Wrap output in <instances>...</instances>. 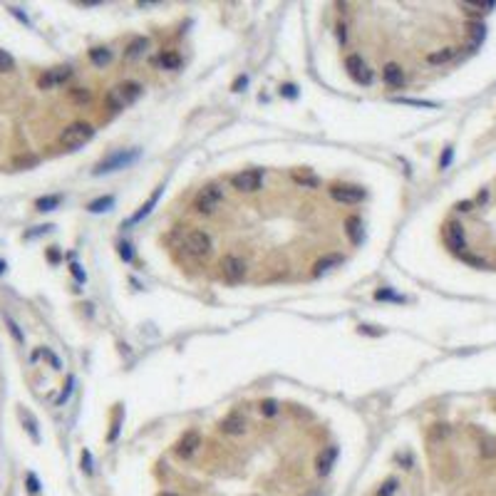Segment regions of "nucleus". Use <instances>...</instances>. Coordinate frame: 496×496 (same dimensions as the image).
I'll use <instances>...</instances> for the list:
<instances>
[{
	"instance_id": "c9c22d12",
	"label": "nucleus",
	"mask_w": 496,
	"mask_h": 496,
	"mask_svg": "<svg viewBox=\"0 0 496 496\" xmlns=\"http://www.w3.org/2000/svg\"><path fill=\"white\" fill-rule=\"evenodd\" d=\"M404 104H415V107H437L434 102H419V99H400Z\"/></svg>"
},
{
	"instance_id": "473e14b6",
	"label": "nucleus",
	"mask_w": 496,
	"mask_h": 496,
	"mask_svg": "<svg viewBox=\"0 0 496 496\" xmlns=\"http://www.w3.org/2000/svg\"><path fill=\"white\" fill-rule=\"evenodd\" d=\"M295 181H298V184H305V186H318V179H315V176H300V174H295Z\"/></svg>"
},
{
	"instance_id": "6ab92c4d",
	"label": "nucleus",
	"mask_w": 496,
	"mask_h": 496,
	"mask_svg": "<svg viewBox=\"0 0 496 496\" xmlns=\"http://www.w3.org/2000/svg\"><path fill=\"white\" fill-rule=\"evenodd\" d=\"M90 60L97 64V67H104V64L112 60V52L107 48H92L90 50Z\"/></svg>"
},
{
	"instance_id": "58836bf2",
	"label": "nucleus",
	"mask_w": 496,
	"mask_h": 496,
	"mask_svg": "<svg viewBox=\"0 0 496 496\" xmlns=\"http://www.w3.org/2000/svg\"><path fill=\"white\" fill-rule=\"evenodd\" d=\"M281 92H283L286 97H295V87H293V84H286V87H283Z\"/></svg>"
},
{
	"instance_id": "4be33fe9",
	"label": "nucleus",
	"mask_w": 496,
	"mask_h": 496,
	"mask_svg": "<svg viewBox=\"0 0 496 496\" xmlns=\"http://www.w3.org/2000/svg\"><path fill=\"white\" fill-rule=\"evenodd\" d=\"M454 57V48H444V50H439V52H432L427 60L432 64H439V62H449Z\"/></svg>"
},
{
	"instance_id": "ddd939ff",
	"label": "nucleus",
	"mask_w": 496,
	"mask_h": 496,
	"mask_svg": "<svg viewBox=\"0 0 496 496\" xmlns=\"http://www.w3.org/2000/svg\"><path fill=\"white\" fill-rule=\"evenodd\" d=\"M219 429L228 437H236V434H243L246 432V419L241 415H228L226 419H221V424H219Z\"/></svg>"
},
{
	"instance_id": "412c9836",
	"label": "nucleus",
	"mask_w": 496,
	"mask_h": 496,
	"mask_svg": "<svg viewBox=\"0 0 496 496\" xmlns=\"http://www.w3.org/2000/svg\"><path fill=\"white\" fill-rule=\"evenodd\" d=\"M159 64L164 67V70H176L179 64H181V57L176 55V52H164L159 57Z\"/></svg>"
},
{
	"instance_id": "c03bdc74",
	"label": "nucleus",
	"mask_w": 496,
	"mask_h": 496,
	"mask_svg": "<svg viewBox=\"0 0 496 496\" xmlns=\"http://www.w3.org/2000/svg\"><path fill=\"white\" fill-rule=\"evenodd\" d=\"M161 496H179V494H171V491H164V494H161Z\"/></svg>"
},
{
	"instance_id": "dca6fc26",
	"label": "nucleus",
	"mask_w": 496,
	"mask_h": 496,
	"mask_svg": "<svg viewBox=\"0 0 496 496\" xmlns=\"http://www.w3.org/2000/svg\"><path fill=\"white\" fill-rule=\"evenodd\" d=\"M345 231H348V236H350V241L355 243V246L362 241V221H360L357 216H350V219L345 221Z\"/></svg>"
},
{
	"instance_id": "c756f323",
	"label": "nucleus",
	"mask_w": 496,
	"mask_h": 496,
	"mask_svg": "<svg viewBox=\"0 0 496 496\" xmlns=\"http://www.w3.org/2000/svg\"><path fill=\"white\" fill-rule=\"evenodd\" d=\"M496 3H462V8H466V10H489Z\"/></svg>"
},
{
	"instance_id": "f8f14e48",
	"label": "nucleus",
	"mask_w": 496,
	"mask_h": 496,
	"mask_svg": "<svg viewBox=\"0 0 496 496\" xmlns=\"http://www.w3.org/2000/svg\"><path fill=\"white\" fill-rule=\"evenodd\" d=\"M70 75H72L70 67H52V70H48V72L37 80V84H40L42 90H50V87H55V84H62Z\"/></svg>"
},
{
	"instance_id": "7c9ffc66",
	"label": "nucleus",
	"mask_w": 496,
	"mask_h": 496,
	"mask_svg": "<svg viewBox=\"0 0 496 496\" xmlns=\"http://www.w3.org/2000/svg\"><path fill=\"white\" fill-rule=\"evenodd\" d=\"M20 415H23V419H25V424H28V432H30V434H32V439L37 442L40 437H37V429H35V419H32V417L28 415V412H20Z\"/></svg>"
},
{
	"instance_id": "9b49d317",
	"label": "nucleus",
	"mask_w": 496,
	"mask_h": 496,
	"mask_svg": "<svg viewBox=\"0 0 496 496\" xmlns=\"http://www.w3.org/2000/svg\"><path fill=\"white\" fill-rule=\"evenodd\" d=\"M201 447V437L199 432H186L179 442H176V454L181 457V459H191L193 451Z\"/></svg>"
},
{
	"instance_id": "5701e85b",
	"label": "nucleus",
	"mask_w": 496,
	"mask_h": 496,
	"mask_svg": "<svg viewBox=\"0 0 496 496\" xmlns=\"http://www.w3.org/2000/svg\"><path fill=\"white\" fill-rule=\"evenodd\" d=\"M60 196H42V199H37V204L35 206L40 208V211H52V208H57L60 206Z\"/></svg>"
},
{
	"instance_id": "4c0bfd02",
	"label": "nucleus",
	"mask_w": 496,
	"mask_h": 496,
	"mask_svg": "<svg viewBox=\"0 0 496 496\" xmlns=\"http://www.w3.org/2000/svg\"><path fill=\"white\" fill-rule=\"evenodd\" d=\"M28 489H30L32 494L40 489V486H37V479H35V474H30V477H28Z\"/></svg>"
},
{
	"instance_id": "e433bc0d",
	"label": "nucleus",
	"mask_w": 496,
	"mask_h": 496,
	"mask_svg": "<svg viewBox=\"0 0 496 496\" xmlns=\"http://www.w3.org/2000/svg\"><path fill=\"white\" fill-rule=\"evenodd\" d=\"M5 320H8V325H10V333L15 335V340H20V342H23V333L17 330V325H15V322H13V320H10V318H5Z\"/></svg>"
},
{
	"instance_id": "1a4fd4ad",
	"label": "nucleus",
	"mask_w": 496,
	"mask_h": 496,
	"mask_svg": "<svg viewBox=\"0 0 496 496\" xmlns=\"http://www.w3.org/2000/svg\"><path fill=\"white\" fill-rule=\"evenodd\" d=\"M345 70H348V75H350L357 84H370V82H372V72L368 70V64L362 62L360 55H350V57L345 60Z\"/></svg>"
},
{
	"instance_id": "f03ea898",
	"label": "nucleus",
	"mask_w": 496,
	"mask_h": 496,
	"mask_svg": "<svg viewBox=\"0 0 496 496\" xmlns=\"http://www.w3.org/2000/svg\"><path fill=\"white\" fill-rule=\"evenodd\" d=\"M95 137V129L92 124H87V122H72L70 127L62 129V134H60V144L64 149H80L82 144H87L90 139Z\"/></svg>"
},
{
	"instance_id": "f257e3e1",
	"label": "nucleus",
	"mask_w": 496,
	"mask_h": 496,
	"mask_svg": "<svg viewBox=\"0 0 496 496\" xmlns=\"http://www.w3.org/2000/svg\"><path fill=\"white\" fill-rule=\"evenodd\" d=\"M142 84L139 82H122V84H114L112 90L107 92V107L112 112H122L127 110L129 104H134L139 95H142Z\"/></svg>"
},
{
	"instance_id": "20e7f679",
	"label": "nucleus",
	"mask_w": 496,
	"mask_h": 496,
	"mask_svg": "<svg viewBox=\"0 0 496 496\" xmlns=\"http://www.w3.org/2000/svg\"><path fill=\"white\" fill-rule=\"evenodd\" d=\"M261 181H263V171L261 169H246L239 174L231 176V186L239 189V191H258L261 189Z\"/></svg>"
},
{
	"instance_id": "aec40b11",
	"label": "nucleus",
	"mask_w": 496,
	"mask_h": 496,
	"mask_svg": "<svg viewBox=\"0 0 496 496\" xmlns=\"http://www.w3.org/2000/svg\"><path fill=\"white\" fill-rule=\"evenodd\" d=\"M114 206V196H102V199H97L90 204V211L92 213H102V211H110Z\"/></svg>"
},
{
	"instance_id": "2eb2a0df",
	"label": "nucleus",
	"mask_w": 496,
	"mask_h": 496,
	"mask_svg": "<svg viewBox=\"0 0 496 496\" xmlns=\"http://www.w3.org/2000/svg\"><path fill=\"white\" fill-rule=\"evenodd\" d=\"M335 457H337V447H328V449H325L320 457H318V462H315L318 474H328V471H330V466H333V462H335Z\"/></svg>"
},
{
	"instance_id": "cd10ccee",
	"label": "nucleus",
	"mask_w": 496,
	"mask_h": 496,
	"mask_svg": "<svg viewBox=\"0 0 496 496\" xmlns=\"http://www.w3.org/2000/svg\"><path fill=\"white\" fill-rule=\"evenodd\" d=\"M13 67H15V60L5 50H0V72H10Z\"/></svg>"
},
{
	"instance_id": "393cba45",
	"label": "nucleus",
	"mask_w": 496,
	"mask_h": 496,
	"mask_svg": "<svg viewBox=\"0 0 496 496\" xmlns=\"http://www.w3.org/2000/svg\"><path fill=\"white\" fill-rule=\"evenodd\" d=\"M469 32H471V48H477L484 40V25L481 23H469Z\"/></svg>"
},
{
	"instance_id": "72a5a7b5",
	"label": "nucleus",
	"mask_w": 496,
	"mask_h": 496,
	"mask_svg": "<svg viewBox=\"0 0 496 496\" xmlns=\"http://www.w3.org/2000/svg\"><path fill=\"white\" fill-rule=\"evenodd\" d=\"M82 469H84L87 474L92 471V457H90V451H87V449L82 451Z\"/></svg>"
},
{
	"instance_id": "9d476101",
	"label": "nucleus",
	"mask_w": 496,
	"mask_h": 496,
	"mask_svg": "<svg viewBox=\"0 0 496 496\" xmlns=\"http://www.w3.org/2000/svg\"><path fill=\"white\" fill-rule=\"evenodd\" d=\"M137 157H139V152H137V149H132V152H127V154H124V152H117V154H112L110 159H104L99 166H97L95 174H102V171H114V169H119V166H127L129 161H134Z\"/></svg>"
},
{
	"instance_id": "39448f33",
	"label": "nucleus",
	"mask_w": 496,
	"mask_h": 496,
	"mask_svg": "<svg viewBox=\"0 0 496 496\" xmlns=\"http://www.w3.org/2000/svg\"><path fill=\"white\" fill-rule=\"evenodd\" d=\"M330 196L337 204H360L365 199V189L355 186V184H335V186H330Z\"/></svg>"
},
{
	"instance_id": "37998d69",
	"label": "nucleus",
	"mask_w": 496,
	"mask_h": 496,
	"mask_svg": "<svg viewBox=\"0 0 496 496\" xmlns=\"http://www.w3.org/2000/svg\"><path fill=\"white\" fill-rule=\"evenodd\" d=\"M457 208H459V211H469V208H471V204H469V201H464V204H459Z\"/></svg>"
},
{
	"instance_id": "bb28decb",
	"label": "nucleus",
	"mask_w": 496,
	"mask_h": 496,
	"mask_svg": "<svg viewBox=\"0 0 496 496\" xmlns=\"http://www.w3.org/2000/svg\"><path fill=\"white\" fill-rule=\"evenodd\" d=\"M258 409H261V415H263V417H275V415H278V402H275V400H263Z\"/></svg>"
},
{
	"instance_id": "f704fd0d",
	"label": "nucleus",
	"mask_w": 496,
	"mask_h": 496,
	"mask_svg": "<svg viewBox=\"0 0 496 496\" xmlns=\"http://www.w3.org/2000/svg\"><path fill=\"white\" fill-rule=\"evenodd\" d=\"M119 256L124 258L127 263L132 261V246H129V243H119Z\"/></svg>"
},
{
	"instance_id": "79ce46f5",
	"label": "nucleus",
	"mask_w": 496,
	"mask_h": 496,
	"mask_svg": "<svg viewBox=\"0 0 496 496\" xmlns=\"http://www.w3.org/2000/svg\"><path fill=\"white\" fill-rule=\"evenodd\" d=\"M246 82H248L246 77H239V80H236V84H233V90H241V87H246Z\"/></svg>"
},
{
	"instance_id": "0eeeda50",
	"label": "nucleus",
	"mask_w": 496,
	"mask_h": 496,
	"mask_svg": "<svg viewBox=\"0 0 496 496\" xmlns=\"http://www.w3.org/2000/svg\"><path fill=\"white\" fill-rule=\"evenodd\" d=\"M184 246L191 256H206L211 251V236L206 231H189L184 239Z\"/></svg>"
},
{
	"instance_id": "a211bd4d",
	"label": "nucleus",
	"mask_w": 496,
	"mask_h": 496,
	"mask_svg": "<svg viewBox=\"0 0 496 496\" xmlns=\"http://www.w3.org/2000/svg\"><path fill=\"white\" fill-rule=\"evenodd\" d=\"M146 48H149V40H146V37H137V40H132L129 48L124 50V57H127V60H134V57H139Z\"/></svg>"
},
{
	"instance_id": "7ed1b4c3",
	"label": "nucleus",
	"mask_w": 496,
	"mask_h": 496,
	"mask_svg": "<svg viewBox=\"0 0 496 496\" xmlns=\"http://www.w3.org/2000/svg\"><path fill=\"white\" fill-rule=\"evenodd\" d=\"M221 199H224V191H221V186H216V184H208V186H204L201 191L196 193V199H193V208H196L199 213H204V216H211V213L219 208Z\"/></svg>"
},
{
	"instance_id": "b1692460",
	"label": "nucleus",
	"mask_w": 496,
	"mask_h": 496,
	"mask_svg": "<svg viewBox=\"0 0 496 496\" xmlns=\"http://www.w3.org/2000/svg\"><path fill=\"white\" fill-rule=\"evenodd\" d=\"M340 261H342L340 256H325V258H320V261L315 263V275H320L322 271H328L330 266H337Z\"/></svg>"
},
{
	"instance_id": "f3484780",
	"label": "nucleus",
	"mask_w": 496,
	"mask_h": 496,
	"mask_svg": "<svg viewBox=\"0 0 496 496\" xmlns=\"http://www.w3.org/2000/svg\"><path fill=\"white\" fill-rule=\"evenodd\" d=\"M161 191H164V186H159V189H157V191H154V193H152V196H149V201H146L144 206H142V208H139V211H137V213H134V216H132V224H137V221H142V219H144L146 213H149V211H152V208H154V204H157V201H159Z\"/></svg>"
},
{
	"instance_id": "4468645a",
	"label": "nucleus",
	"mask_w": 496,
	"mask_h": 496,
	"mask_svg": "<svg viewBox=\"0 0 496 496\" xmlns=\"http://www.w3.org/2000/svg\"><path fill=\"white\" fill-rule=\"evenodd\" d=\"M382 80L390 87H402L404 84V72H402V67L397 62H387L382 67Z\"/></svg>"
},
{
	"instance_id": "c85d7f7f",
	"label": "nucleus",
	"mask_w": 496,
	"mask_h": 496,
	"mask_svg": "<svg viewBox=\"0 0 496 496\" xmlns=\"http://www.w3.org/2000/svg\"><path fill=\"white\" fill-rule=\"evenodd\" d=\"M375 298H377V300H395V303H402V300H404L402 295H395L392 290H377Z\"/></svg>"
},
{
	"instance_id": "423d86ee",
	"label": "nucleus",
	"mask_w": 496,
	"mask_h": 496,
	"mask_svg": "<svg viewBox=\"0 0 496 496\" xmlns=\"http://www.w3.org/2000/svg\"><path fill=\"white\" fill-rule=\"evenodd\" d=\"M221 273H224V278L228 283H239V281H243V275H246V261L241 256L228 253V256L221 258Z\"/></svg>"
},
{
	"instance_id": "2f4dec72",
	"label": "nucleus",
	"mask_w": 496,
	"mask_h": 496,
	"mask_svg": "<svg viewBox=\"0 0 496 496\" xmlns=\"http://www.w3.org/2000/svg\"><path fill=\"white\" fill-rule=\"evenodd\" d=\"M451 157H454V149H451V146H447V149H444V157L439 159V169H447L449 164H451Z\"/></svg>"
},
{
	"instance_id": "a18cd8bd",
	"label": "nucleus",
	"mask_w": 496,
	"mask_h": 496,
	"mask_svg": "<svg viewBox=\"0 0 496 496\" xmlns=\"http://www.w3.org/2000/svg\"><path fill=\"white\" fill-rule=\"evenodd\" d=\"M3 271H5V263H3V261H0V273H3Z\"/></svg>"
},
{
	"instance_id": "a878e982",
	"label": "nucleus",
	"mask_w": 496,
	"mask_h": 496,
	"mask_svg": "<svg viewBox=\"0 0 496 496\" xmlns=\"http://www.w3.org/2000/svg\"><path fill=\"white\" fill-rule=\"evenodd\" d=\"M397 486H400V481H397V479H395V477H392V479H387V481H384V484H382V486L377 489V496H395V491H397Z\"/></svg>"
},
{
	"instance_id": "6e6552de",
	"label": "nucleus",
	"mask_w": 496,
	"mask_h": 496,
	"mask_svg": "<svg viewBox=\"0 0 496 496\" xmlns=\"http://www.w3.org/2000/svg\"><path fill=\"white\" fill-rule=\"evenodd\" d=\"M444 241H447V246L457 253V256H464L466 239H464V228H462V224L449 221V224L444 226Z\"/></svg>"
},
{
	"instance_id": "ea45409f",
	"label": "nucleus",
	"mask_w": 496,
	"mask_h": 496,
	"mask_svg": "<svg viewBox=\"0 0 496 496\" xmlns=\"http://www.w3.org/2000/svg\"><path fill=\"white\" fill-rule=\"evenodd\" d=\"M72 273H75V278H77V281H84V273L80 271V266H72Z\"/></svg>"
},
{
	"instance_id": "a19ab883",
	"label": "nucleus",
	"mask_w": 496,
	"mask_h": 496,
	"mask_svg": "<svg viewBox=\"0 0 496 496\" xmlns=\"http://www.w3.org/2000/svg\"><path fill=\"white\" fill-rule=\"evenodd\" d=\"M337 37L345 42V37H348V32H345V25H340V28H337Z\"/></svg>"
}]
</instances>
